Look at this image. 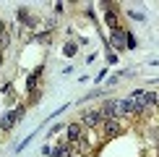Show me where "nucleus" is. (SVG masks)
<instances>
[{"mask_svg":"<svg viewBox=\"0 0 159 157\" xmlns=\"http://www.w3.org/2000/svg\"><path fill=\"white\" fill-rule=\"evenodd\" d=\"M47 155H55V157H68V147L65 144H57V147H52V149H44Z\"/></svg>","mask_w":159,"mask_h":157,"instance_id":"nucleus-4","label":"nucleus"},{"mask_svg":"<svg viewBox=\"0 0 159 157\" xmlns=\"http://www.w3.org/2000/svg\"><path fill=\"white\" fill-rule=\"evenodd\" d=\"M112 45H115V50H123V45H125V37L120 34V31H115V34H112Z\"/></svg>","mask_w":159,"mask_h":157,"instance_id":"nucleus-6","label":"nucleus"},{"mask_svg":"<svg viewBox=\"0 0 159 157\" xmlns=\"http://www.w3.org/2000/svg\"><path fill=\"white\" fill-rule=\"evenodd\" d=\"M104 21H107V24L112 26V29H117V16H115L112 11H107V13H104Z\"/></svg>","mask_w":159,"mask_h":157,"instance_id":"nucleus-7","label":"nucleus"},{"mask_svg":"<svg viewBox=\"0 0 159 157\" xmlns=\"http://www.w3.org/2000/svg\"><path fill=\"white\" fill-rule=\"evenodd\" d=\"M104 131H107V136H117L120 134V126H117V121H107L104 123Z\"/></svg>","mask_w":159,"mask_h":157,"instance_id":"nucleus-5","label":"nucleus"},{"mask_svg":"<svg viewBox=\"0 0 159 157\" xmlns=\"http://www.w3.org/2000/svg\"><path fill=\"white\" fill-rule=\"evenodd\" d=\"M84 123H86V126H99V123H102V113H99V110L84 113Z\"/></svg>","mask_w":159,"mask_h":157,"instance_id":"nucleus-2","label":"nucleus"},{"mask_svg":"<svg viewBox=\"0 0 159 157\" xmlns=\"http://www.w3.org/2000/svg\"><path fill=\"white\" fill-rule=\"evenodd\" d=\"M0 34H3V21H0Z\"/></svg>","mask_w":159,"mask_h":157,"instance_id":"nucleus-9","label":"nucleus"},{"mask_svg":"<svg viewBox=\"0 0 159 157\" xmlns=\"http://www.w3.org/2000/svg\"><path fill=\"white\" fill-rule=\"evenodd\" d=\"M68 139H70V144H76L78 139H81V126H78V123L68 126Z\"/></svg>","mask_w":159,"mask_h":157,"instance_id":"nucleus-3","label":"nucleus"},{"mask_svg":"<svg viewBox=\"0 0 159 157\" xmlns=\"http://www.w3.org/2000/svg\"><path fill=\"white\" fill-rule=\"evenodd\" d=\"M76 52V45H65V55H73Z\"/></svg>","mask_w":159,"mask_h":157,"instance_id":"nucleus-8","label":"nucleus"},{"mask_svg":"<svg viewBox=\"0 0 159 157\" xmlns=\"http://www.w3.org/2000/svg\"><path fill=\"white\" fill-rule=\"evenodd\" d=\"M18 118H24V107H18V110H11V113L5 115L3 121H0V128H3V131H8V128L13 126V123L18 121Z\"/></svg>","mask_w":159,"mask_h":157,"instance_id":"nucleus-1","label":"nucleus"}]
</instances>
